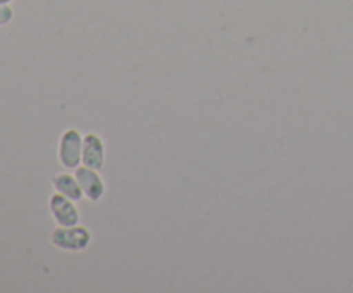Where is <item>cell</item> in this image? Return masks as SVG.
<instances>
[{"label": "cell", "mask_w": 353, "mask_h": 293, "mask_svg": "<svg viewBox=\"0 0 353 293\" xmlns=\"http://www.w3.org/2000/svg\"><path fill=\"white\" fill-rule=\"evenodd\" d=\"M92 231L83 224L74 226H57L50 234L54 247L65 252H83L92 243Z\"/></svg>", "instance_id": "6da1fadb"}, {"label": "cell", "mask_w": 353, "mask_h": 293, "mask_svg": "<svg viewBox=\"0 0 353 293\" xmlns=\"http://www.w3.org/2000/svg\"><path fill=\"white\" fill-rule=\"evenodd\" d=\"M83 134L76 128H68L62 131L57 145V159L62 168L72 169L81 165Z\"/></svg>", "instance_id": "7a4b0ae2"}, {"label": "cell", "mask_w": 353, "mask_h": 293, "mask_svg": "<svg viewBox=\"0 0 353 293\" xmlns=\"http://www.w3.org/2000/svg\"><path fill=\"white\" fill-rule=\"evenodd\" d=\"M48 209L52 217L57 223V226H74L81 221V212L76 207L74 200L61 195V193H52L48 199Z\"/></svg>", "instance_id": "3957f363"}, {"label": "cell", "mask_w": 353, "mask_h": 293, "mask_svg": "<svg viewBox=\"0 0 353 293\" xmlns=\"http://www.w3.org/2000/svg\"><path fill=\"white\" fill-rule=\"evenodd\" d=\"M74 174L78 178L79 185H81L83 193H85V199H88L90 202H100L105 195V181L102 179V176L99 174L97 169L86 168V165H79L74 169Z\"/></svg>", "instance_id": "277c9868"}, {"label": "cell", "mask_w": 353, "mask_h": 293, "mask_svg": "<svg viewBox=\"0 0 353 293\" xmlns=\"http://www.w3.org/2000/svg\"><path fill=\"white\" fill-rule=\"evenodd\" d=\"M81 164L100 171L105 165V141L97 133L83 134Z\"/></svg>", "instance_id": "5b68a950"}, {"label": "cell", "mask_w": 353, "mask_h": 293, "mask_svg": "<svg viewBox=\"0 0 353 293\" xmlns=\"http://www.w3.org/2000/svg\"><path fill=\"white\" fill-rule=\"evenodd\" d=\"M52 186L57 193L68 196V199L79 202L81 199H85V193H83L81 185H79L76 174H69V172H59L52 178Z\"/></svg>", "instance_id": "8992f818"}, {"label": "cell", "mask_w": 353, "mask_h": 293, "mask_svg": "<svg viewBox=\"0 0 353 293\" xmlns=\"http://www.w3.org/2000/svg\"><path fill=\"white\" fill-rule=\"evenodd\" d=\"M14 19V9L10 3H0V28L7 26Z\"/></svg>", "instance_id": "52a82bcc"}, {"label": "cell", "mask_w": 353, "mask_h": 293, "mask_svg": "<svg viewBox=\"0 0 353 293\" xmlns=\"http://www.w3.org/2000/svg\"><path fill=\"white\" fill-rule=\"evenodd\" d=\"M12 0H0V3H10Z\"/></svg>", "instance_id": "ba28073f"}]
</instances>
